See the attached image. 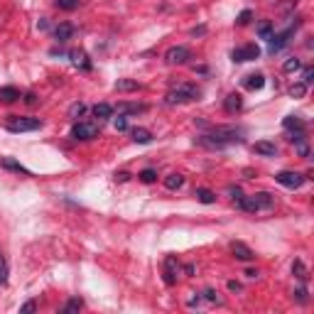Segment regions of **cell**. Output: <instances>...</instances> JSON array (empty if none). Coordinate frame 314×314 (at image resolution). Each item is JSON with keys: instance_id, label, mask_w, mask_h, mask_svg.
<instances>
[{"instance_id": "1", "label": "cell", "mask_w": 314, "mask_h": 314, "mask_svg": "<svg viewBox=\"0 0 314 314\" xmlns=\"http://www.w3.org/2000/svg\"><path fill=\"white\" fill-rule=\"evenodd\" d=\"M241 140H243V128H233V125H219V128H211L209 135L194 138V143L206 150H224V147L241 143Z\"/></svg>"}, {"instance_id": "2", "label": "cell", "mask_w": 314, "mask_h": 314, "mask_svg": "<svg viewBox=\"0 0 314 314\" xmlns=\"http://www.w3.org/2000/svg\"><path fill=\"white\" fill-rule=\"evenodd\" d=\"M235 204H238V209H243V211L256 213V211H260V209H272L275 199H272V194H268V191H258V194H253V197H241Z\"/></svg>"}, {"instance_id": "3", "label": "cell", "mask_w": 314, "mask_h": 314, "mask_svg": "<svg viewBox=\"0 0 314 314\" xmlns=\"http://www.w3.org/2000/svg\"><path fill=\"white\" fill-rule=\"evenodd\" d=\"M202 96V91L197 89L194 84H182V86H177V89H172L165 96V103L167 106H177V103H189V101H197Z\"/></svg>"}, {"instance_id": "4", "label": "cell", "mask_w": 314, "mask_h": 314, "mask_svg": "<svg viewBox=\"0 0 314 314\" xmlns=\"http://www.w3.org/2000/svg\"><path fill=\"white\" fill-rule=\"evenodd\" d=\"M5 128L10 133H30V130H40L42 128V121L40 118H20V115H12L8 118Z\"/></svg>"}, {"instance_id": "5", "label": "cell", "mask_w": 314, "mask_h": 314, "mask_svg": "<svg viewBox=\"0 0 314 314\" xmlns=\"http://www.w3.org/2000/svg\"><path fill=\"white\" fill-rule=\"evenodd\" d=\"M275 182L282 184V187H287V189H300L304 182H307V177L300 174V172H292V169H282V172L275 174Z\"/></svg>"}, {"instance_id": "6", "label": "cell", "mask_w": 314, "mask_h": 314, "mask_svg": "<svg viewBox=\"0 0 314 314\" xmlns=\"http://www.w3.org/2000/svg\"><path fill=\"white\" fill-rule=\"evenodd\" d=\"M295 27H297V23L290 25L287 30H282V32H278V34H270V40H268V52H270V54L280 52L282 47H285L287 42H290V37L295 34Z\"/></svg>"}, {"instance_id": "7", "label": "cell", "mask_w": 314, "mask_h": 314, "mask_svg": "<svg viewBox=\"0 0 314 314\" xmlns=\"http://www.w3.org/2000/svg\"><path fill=\"white\" fill-rule=\"evenodd\" d=\"M260 56V49L258 45H246V47H238L231 52V59H233L235 64H243V62H253V59H258Z\"/></svg>"}, {"instance_id": "8", "label": "cell", "mask_w": 314, "mask_h": 314, "mask_svg": "<svg viewBox=\"0 0 314 314\" xmlns=\"http://www.w3.org/2000/svg\"><path fill=\"white\" fill-rule=\"evenodd\" d=\"M71 138H74V140H93V138H99V125L96 123H76L71 128Z\"/></svg>"}, {"instance_id": "9", "label": "cell", "mask_w": 314, "mask_h": 314, "mask_svg": "<svg viewBox=\"0 0 314 314\" xmlns=\"http://www.w3.org/2000/svg\"><path fill=\"white\" fill-rule=\"evenodd\" d=\"M189 59H191L189 47H172V49H167V54H165L167 64H187Z\"/></svg>"}, {"instance_id": "10", "label": "cell", "mask_w": 314, "mask_h": 314, "mask_svg": "<svg viewBox=\"0 0 314 314\" xmlns=\"http://www.w3.org/2000/svg\"><path fill=\"white\" fill-rule=\"evenodd\" d=\"M0 167L10 169V172H15V174H23V177H32V172L25 167V165H20L17 160H12V157H0Z\"/></svg>"}, {"instance_id": "11", "label": "cell", "mask_w": 314, "mask_h": 314, "mask_svg": "<svg viewBox=\"0 0 314 314\" xmlns=\"http://www.w3.org/2000/svg\"><path fill=\"white\" fill-rule=\"evenodd\" d=\"M177 272H180V260L174 256H167V260H165V282L174 285L177 282Z\"/></svg>"}, {"instance_id": "12", "label": "cell", "mask_w": 314, "mask_h": 314, "mask_svg": "<svg viewBox=\"0 0 314 314\" xmlns=\"http://www.w3.org/2000/svg\"><path fill=\"white\" fill-rule=\"evenodd\" d=\"M231 253H233L238 260H243V263H248V260L256 258V253H253V250H250L243 241H233V243H231Z\"/></svg>"}, {"instance_id": "13", "label": "cell", "mask_w": 314, "mask_h": 314, "mask_svg": "<svg viewBox=\"0 0 314 314\" xmlns=\"http://www.w3.org/2000/svg\"><path fill=\"white\" fill-rule=\"evenodd\" d=\"M282 128H285V130H290L292 135H302L307 125H304L302 118H297V115H287V118L282 121Z\"/></svg>"}, {"instance_id": "14", "label": "cell", "mask_w": 314, "mask_h": 314, "mask_svg": "<svg viewBox=\"0 0 314 314\" xmlns=\"http://www.w3.org/2000/svg\"><path fill=\"white\" fill-rule=\"evenodd\" d=\"M224 108H226V113H238L243 108V96L241 93H228L224 101Z\"/></svg>"}, {"instance_id": "15", "label": "cell", "mask_w": 314, "mask_h": 314, "mask_svg": "<svg viewBox=\"0 0 314 314\" xmlns=\"http://www.w3.org/2000/svg\"><path fill=\"white\" fill-rule=\"evenodd\" d=\"M76 32V27L71 23H62V25H56V30H54V37L59 40V42H67V40H71V34Z\"/></svg>"}, {"instance_id": "16", "label": "cell", "mask_w": 314, "mask_h": 314, "mask_svg": "<svg viewBox=\"0 0 314 314\" xmlns=\"http://www.w3.org/2000/svg\"><path fill=\"white\" fill-rule=\"evenodd\" d=\"M253 152H258V155H265V157H272L275 152H278V147H275V143L260 140V143H256V145H253Z\"/></svg>"}, {"instance_id": "17", "label": "cell", "mask_w": 314, "mask_h": 314, "mask_svg": "<svg viewBox=\"0 0 314 314\" xmlns=\"http://www.w3.org/2000/svg\"><path fill=\"white\" fill-rule=\"evenodd\" d=\"M243 86L250 89V91H260L263 86H265V76H263V74H250V76H246Z\"/></svg>"}, {"instance_id": "18", "label": "cell", "mask_w": 314, "mask_h": 314, "mask_svg": "<svg viewBox=\"0 0 314 314\" xmlns=\"http://www.w3.org/2000/svg\"><path fill=\"white\" fill-rule=\"evenodd\" d=\"M17 99H20V91L15 86H3L0 89V103H15Z\"/></svg>"}, {"instance_id": "19", "label": "cell", "mask_w": 314, "mask_h": 314, "mask_svg": "<svg viewBox=\"0 0 314 314\" xmlns=\"http://www.w3.org/2000/svg\"><path fill=\"white\" fill-rule=\"evenodd\" d=\"M135 143H140V145H147V143H152V133L147 130V128H133L130 130Z\"/></svg>"}, {"instance_id": "20", "label": "cell", "mask_w": 314, "mask_h": 314, "mask_svg": "<svg viewBox=\"0 0 314 314\" xmlns=\"http://www.w3.org/2000/svg\"><path fill=\"white\" fill-rule=\"evenodd\" d=\"M118 111L123 113V115H138V113H145L147 106H143V103H121Z\"/></svg>"}, {"instance_id": "21", "label": "cell", "mask_w": 314, "mask_h": 314, "mask_svg": "<svg viewBox=\"0 0 314 314\" xmlns=\"http://www.w3.org/2000/svg\"><path fill=\"white\" fill-rule=\"evenodd\" d=\"M182 184H184V177H182V174H177V172H172V174H167V177H165V187H167L169 191L180 189Z\"/></svg>"}, {"instance_id": "22", "label": "cell", "mask_w": 314, "mask_h": 314, "mask_svg": "<svg viewBox=\"0 0 314 314\" xmlns=\"http://www.w3.org/2000/svg\"><path fill=\"white\" fill-rule=\"evenodd\" d=\"M194 197L202 204H216V194H213L211 189H204V187H199V189L194 191Z\"/></svg>"}, {"instance_id": "23", "label": "cell", "mask_w": 314, "mask_h": 314, "mask_svg": "<svg viewBox=\"0 0 314 314\" xmlns=\"http://www.w3.org/2000/svg\"><path fill=\"white\" fill-rule=\"evenodd\" d=\"M93 115H96V118H111L113 106L111 103H96V106H93Z\"/></svg>"}, {"instance_id": "24", "label": "cell", "mask_w": 314, "mask_h": 314, "mask_svg": "<svg viewBox=\"0 0 314 314\" xmlns=\"http://www.w3.org/2000/svg\"><path fill=\"white\" fill-rule=\"evenodd\" d=\"M290 140L295 143V147H297V152H300V155L309 157V147H307V143H304V133L302 135H292Z\"/></svg>"}, {"instance_id": "25", "label": "cell", "mask_w": 314, "mask_h": 314, "mask_svg": "<svg viewBox=\"0 0 314 314\" xmlns=\"http://www.w3.org/2000/svg\"><path fill=\"white\" fill-rule=\"evenodd\" d=\"M292 272L297 275V280H302V282H307V278H309V272H307L302 260H295V263H292Z\"/></svg>"}, {"instance_id": "26", "label": "cell", "mask_w": 314, "mask_h": 314, "mask_svg": "<svg viewBox=\"0 0 314 314\" xmlns=\"http://www.w3.org/2000/svg\"><path fill=\"white\" fill-rule=\"evenodd\" d=\"M78 309H84V300L81 297H71L67 304H64V314H74Z\"/></svg>"}, {"instance_id": "27", "label": "cell", "mask_w": 314, "mask_h": 314, "mask_svg": "<svg viewBox=\"0 0 314 314\" xmlns=\"http://www.w3.org/2000/svg\"><path fill=\"white\" fill-rule=\"evenodd\" d=\"M115 89L118 91H138L140 84H138V81H130V78H121V81L115 84Z\"/></svg>"}, {"instance_id": "28", "label": "cell", "mask_w": 314, "mask_h": 314, "mask_svg": "<svg viewBox=\"0 0 314 314\" xmlns=\"http://www.w3.org/2000/svg\"><path fill=\"white\" fill-rule=\"evenodd\" d=\"M304 93H307V84H304V81H300V84H292V86H290V96H292V99H302Z\"/></svg>"}, {"instance_id": "29", "label": "cell", "mask_w": 314, "mask_h": 314, "mask_svg": "<svg viewBox=\"0 0 314 314\" xmlns=\"http://www.w3.org/2000/svg\"><path fill=\"white\" fill-rule=\"evenodd\" d=\"M54 5L59 8V10H76L78 8V0H54Z\"/></svg>"}, {"instance_id": "30", "label": "cell", "mask_w": 314, "mask_h": 314, "mask_svg": "<svg viewBox=\"0 0 314 314\" xmlns=\"http://www.w3.org/2000/svg\"><path fill=\"white\" fill-rule=\"evenodd\" d=\"M138 180L145 182V184H152V182H157V172L155 169H143V172L138 174Z\"/></svg>"}, {"instance_id": "31", "label": "cell", "mask_w": 314, "mask_h": 314, "mask_svg": "<svg viewBox=\"0 0 314 314\" xmlns=\"http://www.w3.org/2000/svg\"><path fill=\"white\" fill-rule=\"evenodd\" d=\"M5 282H8V260L0 250V285H5Z\"/></svg>"}, {"instance_id": "32", "label": "cell", "mask_w": 314, "mask_h": 314, "mask_svg": "<svg viewBox=\"0 0 314 314\" xmlns=\"http://www.w3.org/2000/svg\"><path fill=\"white\" fill-rule=\"evenodd\" d=\"M258 34H260V40H270V34H272V23H260Z\"/></svg>"}, {"instance_id": "33", "label": "cell", "mask_w": 314, "mask_h": 314, "mask_svg": "<svg viewBox=\"0 0 314 314\" xmlns=\"http://www.w3.org/2000/svg\"><path fill=\"white\" fill-rule=\"evenodd\" d=\"M250 17H253V12H250V10H243L241 15H238V17H235V25H238V27H243V25L250 23Z\"/></svg>"}, {"instance_id": "34", "label": "cell", "mask_w": 314, "mask_h": 314, "mask_svg": "<svg viewBox=\"0 0 314 314\" xmlns=\"http://www.w3.org/2000/svg\"><path fill=\"white\" fill-rule=\"evenodd\" d=\"M302 67V64H300V59H297V56H292V59H287V62H285V71H297V69Z\"/></svg>"}, {"instance_id": "35", "label": "cell", "mask_w": 314, "mask_h": 314, "mask_svg": "<svg viewBox=\"0 0 314 314\" xmlns=\"http://www.w3.org/2000/svg\"><path fill=\"white\" fill-rule=\"evenodd\" d=\"M84 111H86L84 103H74V106L69 108V115H71V118H78V115H84Z\"/></svg>"}, {"instance_id": "36", "label": "cell", "mask_w": 314, "mask_h": 314, "mask_svg": "<svg viewBox=\"0 0 314 314\" xmlns=\"http://www.w3.org/2000/svg\"><path fill=\"white\" fill-rule=\"evenodd\" d=\"M204 297H206V300H209V302H221V300H219V292L216 290H211V287H209V290H204Z\"/></svg>"}, {"instance_id": "37", "label": "cell", "mask_w": 314, "mask_h": 314, "mask_svg": "<svg viewBox=\"0 0 314 314\" xmlns=\"http://www.w3.org/2000/svg\"><path fill=\"white\" fill-rule=\"evenodd\" d=\"M312 76H314V69H312V67H304L302 81H304V84H307V86H309V84H312Z\"/></svg>"}, {"instance_id": "38", "label": "cell", "mask_w": 314, "mask_h": 314, "mask_svg": "<svg viewBox=\"0 0 314 314\" xmlns=\"http://www.w3.org/2000/svg\"><path fill=\"white\" fill-rule=\"evenodd\" d=\"M115 130H128V121H125V115H118V118H115Z\"/></svg>"}, {"instance_id": "39", "label": "cell", "mask_w": 314, "mask_h": 314, "mask_svg": "<svg viewBox=\"0 0 314 314\" xmlns=\"http://www.w3.org/2000/svg\"><path fill=\"white\" fill-rule=\"evenodd\" d=\"M34 309H37V302H25L20 307V312H34Z\"/></svg>"}, {"instance_id": "40", "label": "cell", "mask_w": 314, "mask_h": 314, "mask_svg": "<svg viewBox=\"0 0 314 314\" xmlns=\"http://www.w3.org/2000/svg\"><path fill=\"white\" fill-rule=\"evenodd\" d=\"M295 295H297V300H300V302H307V290H304V287H300Z\"/></svg>"}, {"instance_id": "41", "label": "cell", "mask_w": 314, "mask_h": 314, "mask_svg": "<svg viewBox=\"0 0 314 314\" xmlns=\"http://www.w3.org/2000/svg\"><path fill=\"white\" fill-rule=\"evenodd\" d=\"M115 180H118V182H125V180H130V174H128V172H118V174H115Z\"/></svg>"}, {"instance_id": "42", "label": "cell", "mask_w": 314, "mask_h": 314, "mask_svg": "<svg viewBox=\"0 0 314 314\" xmlns=\"http://www.w3.org/2000/svg\"><path fill=\"white\" fill-rule=\"evenodd\" d=\"M228 290L238 292V290H241V285H238V282H233V280H231V282H228Z\"/></svg>"}]
</instances>
